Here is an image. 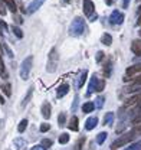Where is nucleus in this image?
<instances>
[{
    "label": "nucleus",
    "instance_id": "f257e3e1",
    "mask_svg": "<svg viewBox=\"0 0 141 150\" xmlns=\"http://www.w3.org/2000/svg\"><path fill=\"white\" fill-rule=\"evenodd\" d=\"M84 30H85V20H84V18L76 16L69 26V35L70 36H79L84 33Z\"/></svg>",
    "mask_w": 141,
    "mask_h": 150
},
{
    "label": "nucleus",
    "instance_id": "f03ea898",
    "mask_svg": "<svg viewBox=\"0 0 141 150\" xmlns=\"http://www.w3.org/2000/svg\"><path fill=\"white\" fill-rule=\"evenodd\" d=\"M134 137H135V133H134V131H131V133H125V134H123L120 139H117V140L112 143L111 149L117 150V149H120V147H124L125 144H130V143L134 140Z\"/></svg>",
    "mask_w": 141,
    "mask_h": 150
},
{
    "label": "nucleus",
    "instance_id": "7ed1b4c3",
    "mask_svg": "<svg viewBox=\"0 0 141 150\" xmlns=\"http://www.w3.org/2000/svg\"><path fill=\"white\" fill-rule=\"evenodd\" d=\"M32 62H33V56H27L23 62H22V67H20V78L22 79H27L29 74H30V69H32Z\"/></svg>",
    "mask_w": 141,
    "mask_h": 150
},
{
    "label": "nucleus",
    "instance_id": "20e7f679",
    "mask_svg": "<svg viewBox=\"0 0 141 150\" xmlns=\"http://www.w3.org/2000/svg\"><path fill=\"white\" fill-rule=\"evenodd\" d=\"M56 68H58V54H56V49L52 48V51L49 54V61H48L46 69H48V72H55Z\"/></svg>",
    "mask_w": 141,
    "mask_h": 150
},
{
    "label": "nucleus",
    "instance_id": "39448f33",
    "mask_svg": "<svg viewBox=\"0 0 141 150\" xmlns=\"http://www.w3.org/2000/svg\"><path fill=\"white\" fill-rule=\"evenodd\" d=\"M138 103H141V93L138 95H133L131 98H128L125 103H124L123 105V111H127V110H130V108H133V107H135Z\"/></svg>",
    "mask_w": 141,
    "mask_h": 150
},
{
    "label": "nucleus",
    "instance_id": "423d86ee",
    "mask_svg": "<svg viewBox=\"0 0 141 150\" xmlns=\"http://www.w3.org/2000/svg\"><path fill=\"white\" fill-rule=\"evenodd\" d=\"M82 6H84L82 9H84V13H85L87 18L94 15V12H95V4H94L92 0H84V1H82Z\"/></svg>",
    "mask_w": 141,
    "mask_h": 150
},
{
    "label": "nucleus",
    "instance_id": "0eeeda50",
    "mask_svg": "<svg viewBox=\"0 0 141 150\" xmlns=\"http://www.w3.org/2000/svg\"><path fill=\"white\" fill-rule=\"evenodd\" d=\"M124 22V15L120 10H114L109 16V23L111 25H121Z\"/></svg>",
    "mask_w": 141,
    "mask_h": 150
},
{
    "label": "nucleus",
    "instance_id": "6e6552de",
    "mask_svg": "<svg viewBox=\"0 0 141 150\" xmlns=\"http://www.w3.org/2000/svg\"><path fill=\"white\" fill-rule=\"evenodd\" d=\"M45 1H46V0H32V3L29 4V7H27L26 12H27L29 15H33L35 12H37V10L40 9V6H42Z\"/></svg>",
    "mask_w": 141,
    "mask_h": 150
},
{
    "label": "nucleus",
    "instance_id": "1a4fd4ad",
    "mask_svg": "<svg viewBox=\"0 0 141 150\" xmlns=\"http://www.w3.org/2000/svg\"><path fill=\"white\" fill-rule=\"evenodd\" d=\"M138 72H141V64H134V65L128 67L127 71H125L127 76H134V75H137Z\"/></svg>",
    "mask_w": 141,
    "mask_h": 150
},
{
    "label": "nucleus",
    "instance_id": "9d476101",
    "mask_svg": "<svg viewBox=\"0 0 141 150\" xmlns=\"http://www.w3.org/2000/svg\"><path fill=\"white\" fill-rule=\"evenodd\" d=\"M131 51L134 52V55L140 56L141 55V39H137L131 43Z\"/></svg>",
    "mask_w": 141,
    "mask_h": 150
},
{
    "label": "nucleus",
    "instance_id": "9b49d317",
    "mask_svg": "<svg viewBox=\"0 0 141 150\" xmlns=\"http://www.w3.org/2000/svg\"><path fill=\"white\" fill-rule=\"evenodd\" d=\"M124 81H131V87L141 85V75H134V76H125Z\"/></svg>",
    "mask_w": 141,
    "mask_h": 150
},
{
    "label": "nucleus",
    "instance_id": "f8f14e48",
    "mask_svg": "<svg viewBox=\"0 0 141 150\" xmlns=\"http://www.w3.org/2000/svg\"><path fill=\"white\" fill-rule=\"evenodd\" d=\"M98 82H99V79H98L97 76H92V79H91V82H89V88H88L87 95H91L94 91H97V85H98Z\"/></svg>",
    "mask_w": 141,
    "mask_h": 150
},
{
    "label": "nucleus",
    "instance_id": "ddd939ff",
    "mask_svg": "<svg viewBox=\"0 0 141 150\" xmlns=\"http://www.w3.org/2000/svg\"><path fill=\"white\" fill-rule=\"evenodd\" d=\"M98 124V118L97 117H89L85 123V130H92L95 126Z\"/></svg>",
    "mask_w": 141,
    "mask_h": 150
},
{
    "label": "nucleus",
    "instance_id": "4468645a",
    "mask_svg": "<svg viewBox=\"0 0 141 150\" xmlns=\"http://www.w3.org/2000/svg\"><path fill=\"white\" fill-rule=\"evenodd\" d=\"M51 110H52L51 104H49V103H43V105H42V115H43L46 120L51 117Z\"/></svg>",
    "mask_w": 141,
    "mask_h": 150
},
{
    "label": "nucleus",
    "instance_id": "2eb2a0df",
    "mask_svg": "<svg viewBox=\"0 0 141 150\" xmlns=\"http://www.w3.org/2000/svg\"><path fill=\"white\" fill-rule=\"evenodd\" d=\"M68 126H69V129L72 131H78L79 130V121H78V117H75V115H73V117L70 118V121H69V124H68Z\"/></svg>",
    "mask_w": 141,
    "mask_h": 150
},
{
    "label": "nucleus",
    "instance_id": "dca6fc26",
    "mask_svg": "<svg viewBox=\"0 0 141 150\" xmlns=\"http://www.w3.org/2000/svg\"><path fill=\"white\" fill-rule=\"evenodd\" d=\"M68 91H69V85H68V84H63V85H61V87H59L56 97H58V98H62L63 95H66V94H68Z\"/></svg>",
    "mask_w": 141,
    "mask_h": 150
},
{
    "label": "nucleus",
    "instance_id": "f3484780",
    "mask_svg": "<svg viewBox=\"0 0 141 150\" xmlns=\"http://www.w3.org/2000/svg\"><path fill=\"white\" fill-rule=\"evenodd\" d=\"M95 110V104L94 103H85L84 105H82V111L85 112H91V111H94Z\"/></svg>",
    "mask_w": 141,
    "mask_h": 150
},
{
    "label": "nucleus",
    "instance_id": "a211bd4d",
    "mask_svg": "<svg viewBox=\"0 0 141 150\" xmlns=\"http://www.w3.org/2000/svg\"><path fill=\"white\" fill-rule=\"evenodd\" d=\"M112 121H114V112H106L105 117H104L102 124H104V126H106V124H112Z\"/></svg>",
    "mask_w": 141,
    "mask_h": 150
},
{
    "label": "nucleus",
    "instance_id": "6ab92c4d",
    "mask_svg": "<svg viewBox=\"0 0 141 150\" xmlns=\"http://www.w3.org/2000/svg\"><path fill=\"white\" fill-rule=\"evenodd\" d=\"M101 42H102L104 45H106V46H109V45L112 43V38H111L109 33H104V35L101 36Z\"/></svg>",
    "mask_w": 141,
    "mask_h": 150
},
{
    "label": "nucleus",
    "instance_id": "aec40b11",
    "mask_svg": "<svg viewBox=\"0 0 141 150\" xmlns=\"http://www.w3.org/2000/svg\"><path fill=\"white\" fill-rule=\"evenodd\" d=\"M87 75H88L87 71H82V72H81V78H79V82H78V88H82V87H84V84H85V81H87Z\"/></svg>",
    "mask_w": 141,
    "mask_h": 150
},
{
    "label": "nucleus",
    "instance_id": "412c9836",
    "mask_svg": "<svg viewBox=\"0 0 141 150\" xmlns=\"http://www.w3.org/2000/svg\"><path fill=\"white\" fill-rule=\"evenodd\" d=\"M3 3H6L7 6H9V9H10V12H13V13H16V4H15V0H1Z\"/></svg>",
    "mask_w": 141,
    "mask_h": 150
},
{
    "label": "nucleus",
    "instance_id": "4be33fe9",
    "mask_svg": "<svg viewBox=\"0 0 141 150\" xmlns=\"http://www.w3.org/2000/svg\"><path fill=\"white\" fill-rule=\"evenodd\" d=\"M69 142V134L68 133H62L61 136H59V143L61 144H66Z\"/></svg>",
    "mask_w": 141,
    "mask_h": 150
},
{
    "label": "nucleus",
    "instance_id": "5701e85b",
    "mask_svg": "<svg viewBox=\"0 0 141 150\" xmlns=\"http://www.w3.org/2000/svg\"><path fill=\"white\" fill-rule=\"evenodd\" d=\"M26 127H27V120H26V118H23V120L19 123L18 131H19V133H23V131L26 130Z\"/></svg>",
    "mask_w": 141,
    "mask_h": 150
},
{
    "label": "nucleus",
    "instance_id": "b1692460",
    "mask_svg": "<svg viewBox=\"0 0 141 150\" xmlns=\"http://www.w3.org/2000/svg\"><path fill=\"white\" fill-rule=\"evenodd\" d=\"M104 101H105V97H102V95H101V97H98V98H97V101H95L94 104H95V107L99 110V108H102V105H104Z\"/></svg>",
    "mask_w": 141,
    "mask_h": 150
},
{
    "label": "nucleus",
    "instance_id": "393cba45",
    "mask_svg": "<svg viewBox=\"0 0 141 150\" xmlns=\"http://www.w3.org/2000/svg\"><path fill=\"white\" fill-rule=\"evenodd\" d=\"M1 91H3V93L6 94L7 97H10V95H12V90H10V84H7V82H6V84H3V85H1Z\"/></svg>",
    "mask_w": 141,
    "mask_h": 150
},
{
    "label": "nucleus",
    "instance_id": "a878e982",
    "mask_svg": "<svg viewBox=\"0 0 141 150\" xmlns=\"http://www.w3.org/2000/svg\"><path fill=\"white\" fill-rule=\"evenodd\" d=\"M105 139H106V133L102 131V133H99V134L97 136V143H98V144H102V143L105 142Z\"/></svg>",
    "mask_w": 141,
    "mask_h": 150
},
{
    "label": "nucleus",
    "instance_id": "bb28decb",
    "mask_svg": "<svg viewBox=\"0 0 141 150\" xmlns=\"http://www.w3.org/2000/svg\"><path fill=\"white\" fill-rule=\"evenodd\" d=\"M104 76H111V62H105L104 65Z\"/></svg>",
    "mask_w": 141,
    "mask_h": 150
},
{
    "label": "nucleus",
    "instance_id": "cd10ccee",
    "mask_svg": "<svg viewBox=\"0 0 141 150\" xmlns=\"http://www.w3.org/2000/svg\"><path fill=\"white\" fill-rule=\"evenodd\" d=\"M15 144H16V147H18L19 150H23L26 147V142H25L23 139H18V140L15 142Z\"/></svg>",
    "mask_w": 141,
    "mask_h": 150
},
{
    "label": "nucleus",
    "instance_id": "c85d7f7f",
    "mask_svg": "<svg viewBox=\"0 0 141 150\" xmlns=\"http://www.w3.org/2000/svg\"><path fill=\"white\" fill-rule=\"evenodd\" d=\"M104 88H105V81H104V79H99V82H98V85H97V93L104 91Z\"/></svg>",
    "mask_w": 141,
    "mask_h": 150
},
{
    "label": "nucleus",
    "instance_id": "c756f323",
    "mask_svg": "<svg viewBox=\"0 0 141 150\" xmlns=\"http://www.w3.org/2000/svg\"><path fill=\"white\" fill-rule=\"evenodd\" d=\"M84 143H85V137H81V139L78 140V143H76V146H75V149H73V150H82Z\"/></svg>",
    "mask_w": 141,
    "mask_h": 150
},
{
    "label": "nucleus",
    "instance_id": "7c9ffc66",
    "mask_svg": "<svg viewBox=\"0 0 141 150\" xmlns=\"http://www.w3.org/2000/svg\"><path fill=\"white\" fill-rule=\"evenodd\" d=\"M65 118H66V115H65L63 112H61V114H59V117H58V124H59L61 127L65 124Z\"/></svg>",
    "mask_w": 141,
    "mask_h": 150
},
{
    "label": "nucleus",
    "instance_id": "2f4dec72",
    "mask_svg": "<svg viewBox=\"0 0 141 150\" xmlns=\"http://www.w3.org/2000/svg\"><path fill=\"white\" fill-rule=\"evenodd\" d=\"M12 29H13V33H15V35H16L18 38H23V33H22V30L19 29L16 25H15V26H12Z\"/></svg>",
    "mask_w": 141,
    "mask_h": 150
},
{
    "label": "nucleus",
    "instance_id": "473e14b6",
    "mask_svg": "<svg viewBox=\"0 0 141 150\" xmlns=\"http://www.w3.org/2000/svg\"><path fill=\"white\" fill-rule=\"evenodd\" d=\"M53 143H52V140H49V139H43L42 140V146L45 147V149H48V147H51Z\"/></svg>",
    "mask_w": 141,
    "mask_h": 150
},
{
    "label": "nucleus",
    "instance_id": "72a5a7b5",
    "mask_svg": "<svg viewBox=\"0 0 141 150\" xmlns=\"http://www.w3.org/2000/svg\"><path fill=\"white\" fill-rule=\"evenodd\" d=\"M125 150H141V142L135 143V144H133V146H130L128 149H125Z\"/></svg>",
    "mask_w": 141,
    "mask_h": 150
},
{
    "label": "nucleus",
    "instance_id": "f704fd0d",
    "mask_svg": "<svg viewBox=\"0 0 141 150\" xmlns=\"http://www.w3.org/2000/svg\"><path fill=\"white\" fill-rule=\"evenodd\" d=\"M49 129H51V126H49L48 123H43V124H40V131H42V133H46V131L49 130Z\"/></svg>",
    "mask_w": 141,
    "mask_h": 150
},
{
    "label": "nucleus",
    "instance_id": "c9c22d12",
    "mask_svg": "<svg viewBox=\"0 0 141 150\" xmlns=\"http://www.w3.org/2000/svg\"><path fill=\"white\" fill-rule=\"evenodd\" d=\"M30 95H32V90L27 93V95H26V98H25V101L22 103V105H26V103H27V100H30Z\"/></svg>",
    "mask_w": 141,
    "mask_h": 150
},
{
    "label": "nucleus",
    "instance_id": "e433bc0d",
    "mask_svg": "<svg viewBox=\"0 0 141 150\" xmlns=\"http://www.w3.org/2000/svg\"><path fill=\"white\" fill-rule=\"evenodd\" d=\"M134 133H135V134H141V124H137V126H135V129H134Z\"/></svg>",
    "mask_w": 141,
    "mask_h": 150
},
{
    "label": "nucleus",
    "instance_id": "4c0bfd02",
    "mask_svg": "<svg viewBox=\"0 0 141 150\" xmlns=\"http://www.w3.org/2000/svg\"><path fill=\"white\" fill-rule=\"evenodd\" d=\"M102 58H104V52H101V51H99V52H98V55H97V61H98V62H101V61H102Z\"/></svg>",
    "mask_w": 141,
    "mask_h": 150
},
{
    "label": "nucleus",
    "instance_id": "58836bf2",
    "mask_svg": "<svg viewBox=\"0 0 141 150\" xmlns=\"http://www.w3.org/2000/svg\"><path fill=\"white\" fill-rule=\"evenodd\" d=\"M1 29H6V30H7V25H6L3 20H0V32H1Z\"/></svg>",
    "mask_w": 141,
    "mask_h": 150
},
{
    "label": "nucleus",
    "instance_id": "ea45409f",
    "mask_svg": "<svg viewBox=\"0 0 141 150\" xmlns=\"http://www.w3.org/2000/svg\"><path fill=\"white\" fill-rule=\"evenodd\" d=\"M140 123H141V115H138V117H135V118H134L133 124H140Z\"/></svg>",
    "mask_w": 141,
    "mask_h": 150
},
{
    "label": "nucleus",
    "instance_id": "a19ab883",
    "mask_svg": "<svg viewBox=\"0 0 141 150\" xmlns=\"http://www.w3.org/2000/svg\"><path fill=\"white\" fill-rule=\"evenodd\" d=\"M0 15H6V7L3 4H0Z\"/></svg>",
    "mask_w": 141,
    "mask_h": 150
},
{
    "label": "nucleus",
    "instance_id": "79ce46f5",
    "mask_svg": "<svg viewBox=\"0 0 141 150\" xmlns=\"http://www.w3.org/2000/svg\"><path fill=\"white\" fill-rule=\"evenodd\" d=\"M128 4H130V0H123V7L124 9H127V7H128Z\"/></svg>",
    "mask_w": 141,
    "mask_h": 150
},
{
    "label": "nucleus",
    "instance_id": "37998d69",
    "mask_svg": "<svg viewBox=\"0 0 141 150\" xmlns=\"http://www.w3.org/2000/svg\"><path fill=\"white\" fill-rule=\"evenodd\" d=\"M32 150H46V149H45L43 146H35V147H33Z\"/></svg>",
    "mask_w": 141,
    "mask_h": 150
},
{
    "label": "nucleus",
    "instance_id": "c03bdc74",
    "mask_svg": "<svg viewBox=\"0 0 141 150\" xmlns=\"http://www.w3.org/2000/svg\"><path fill=\"white\" fill-rule=\"evenodd\" d=\"M137 23H138V25H141V15H140V18H138V20H137Z\"/></svg>",
    "mask_w": 141,
    "mask_h": 150
},
{
    "label": "nucleus",
    "instance_id": "a18cd8bd",
    "mask_svg": "<svg viewBox=\"0 0 141 150\" xmlns=\"http://www.w3.org/2000/svg\"><path fill=\"white\" fill-rule=\"evenodd\" d=\"M63 1H66V3H68V1H70V0H63Z\"/></svg>",
    "mask_w": 141,
    "mask_h": 150
},
{
    "label": "nucleus",
    "instance_id": "49530a36",
    "mask_svg": "<svg viewBox=\"0 0 141 150\" xmlns=\"http://www.w3.org/2000/svg\"><path fill=\"white\" fill-rule=\"evenodd\" d=\"M140 36H141V30H140Z\"/></svg>",
    "mask_w": 141,
    "mask_h": 150
}]
</instances>
